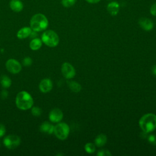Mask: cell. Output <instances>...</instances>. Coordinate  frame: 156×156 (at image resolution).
<instances>
[{
    "label": "cell",
    "instance_id": "3",
    "mask_svg": "<svg viewBox=\"0 0 156 156\" xmlns=\"http://www.w3.org/2000/svg\"><path fill=\"white\" fill-rule=\"evenodd\" d=\"M139 125L144 133H150L156 128V115L147 113L143 115L139 121Z\"/></svg>",
    "mask_w": 156,
    "mask_h": 156
},
{
    "label": "cell",
    "instance_id": "16",
    "mask_svg": "<svg viewBox=\"0 0 156 156\" xmlns=\"http://www.w3.org/2000/svg\"><path fill=\"white\" fill-rule=\"evenodd\" d=\"M42 43L43 42L41 39L35 38L30 41L29 43V47L33 51H37L40 49L42 46Z\"/></svg>",
    "mask_w": 156,
    "mask_h": 156
},
{
    "label": "cell",
    "instance_id": "25",
    "mask_svg": "<svg viewBox=\"0 0 156 156\" xmlns=\"http://www.w3.org/2000/svg\"><path fill=\"white\" fill-rule=\"evenodd\" d=\"M148 141L151 144L153 145H156V135H149L148 137Z\"/></svg>",
    "mask_w": 156,
    "mask_h": 156
},
{
    "label": "cell",
    "instance_id": "13",
    "mask_svg": "<svg viewBox=\"0 0 156 156\" xmlns=\"http://www.w3.org/2000/svg\"><path fill=\"white\" fill-rule=\"evenodd\" d=\"M108 12L112 16L116 15L119 10V5L116 1H112L108 4L107 6Z\"/></svg>",
    "mask_w": 156,
    "mask_h": 156
},
{
    "label": "cell",
    "instance_id": "6",
    "mask_svg": "<svg viewBox=\"0 0 156 156\" xmlns=\"http://www.w3.org/2000/svg\"><path fill=\"white\" fill-rule=\"evenodd\" d=\"M3 143L7 149H13L20 144L21 138L16 135H9L4 138Z\"/></svg>",
    "mask_w": 156,
    "mask_h": 156
},
{
    "label": "cell",
    "instance_id": "30",
    "mask_svg": "<svg viewBox=\"0 0 156 156\" xmlns=\"http://www.w3.org/2000/svg\"><path fill=\"white\" fill-rule=\"evenodd\" d=\"M152 73L156 76V65H154L152 68Z\"/></svg>",
    "mask_w": 156,
    "mask_h": 156
},
{
    "label": "cell",
    "instance_id": "1",
    "mask_svg": "<svg viewBox=\"0 0 156 156\" xmlns=\"http://www.w3.org/2000/svg\"><path fill=\"white\" fill-rule=\"evenodd\" d=\"M16 107L22 110H27L34 105V99L32 96L26 91L19 92L15 99Z\"/></svg>",
    "mask_w": 156,
    "mask_h": 156
},
{
    "label": "cell",
    "instance_id": "14",
    "mask_svg": "<svg viewBox=\"0 0 156 156\" xmlns=\"http://www.w3.org/2000/svg\"><path fill=\"white\" fill-rule=\"evenodd\" d=\"M54 126L48 121L43 122L40 126V130L44 133L52 134L54 133Z\"/></svg>",
    "mask_w": 156,
    "mask_h": 156
},
{
    "label": "cell",
    "instance_id": "29",
    "mask_svg": "<svg viewBox=\"0 0 156 156\" xmlns=\"http://www.w3.org/2000/svg\"><path fill=\"white\" fill-rule=\"evenodd\" d=\"M85 1L90 4H96L99 2L101 0H85Z\"/></svg>",
    "mask_w": 156,
    "mask_h": 156
},
{
    "label": "cell",
    "instance_id": "2",
    "mask_svg": "<svg viewBox=\"0 0 156 156\" xmlns=\"http://www.w3.org/2000/svg\"><path fill=\"white\" fill-rule=\"evenodd\" d=\"M49 24L46 16L42 13H37L33 15L30 21V27L34 32H38L44 30Z\"/></svg>",
    "mask_w": 156,
    "mask_h": 156
},
{
    "label": "cell",
    "instance_id": "26",
    "mask_svg": "<svg viewBox=\"0 0 156 156\" xmlns=\"http://www.w3.org/2000/svg\"><path fill=\"white\" fill-rule=\"evenodd\" d=\"M150 13L153 16H156V2L153 4L150 8Z\"/></svg>",
    "mask_w": 156,
    "mask_h": 156
},
{
    "label": "cell",
    "instance_id": "18",
    "mask_svg": "<svg viewBox=\"0 0 156 156\" xmlns=\"http://www.w3.org/2000/svg\"><path fill=\"white\" fill-rule=\"evenodd\" d=\"M0 83L1 85H2V87L4 88H9L11 86L12 84V80L11 79L9 78V77H8L6 75H3L1 76V79H0Z\"/></svg>",
    "mask_w": 156,
    "mask_h": 156
},
{
    "label": "cell",
    "instance_id": "22",
    "mask_svg": "<svg viewBox=\"0 0 156 156\" xmlns=\"http://www.w3.org/2000/svg\"><path fill=\"white\" fill-rule=\"evenodd\" d=\"M76 0H62L61 3L65 7L69 8L75 4Z\"/></svg>",
    "mask_w": 156,
    "mask_h": 156
},
{
    "label": "cell",
    "instance_id": "10",
    "mask_svg": "<svg viewBox=\"0 0 156 156\" xmlns=\"http://www.w3.org/2000/svg\"><path fill=\"white\" fill-rule=\"evenodd\" d=\"M52 82L50 79L48 78L42 79L39 83V89L42 93H44L49 92L52 89Z\"/></svg>",
    "mask_w": 156,
    "mask_h": 156
},
{
    "label": "cell",
    "instance_id": "23",
    "mask_svg": "<svg viewBox=\"0 0 156 156\" xmlns=\"http://www.w3.org/2000/svg\"><path fill=\"white\" fill-rule=\"evenodd\" d=\"M23 63L24 66H30L32 63V60L30 57H26L23 58Z\"/></svg>",
    "mask_w": 156,
    "mask_h": 156
},
{
    "label": "cell",
    "instance_id": "17",
    "mask_svg": "<svg viewBox=\"0 0 156 156\" xmlns=\"http://www.w3.org/2000/svg\"><path fill=\"white\" fill-rule=\"evenodd\" d=\"M107 136L104 134H99L98 135L95 140H94V143L96 146L98 147H101L103 146L107 142Z\"/></svg>",
    "mask_w": 156,
    "mask_h": 156
},
{
    "label": "cell",
    "instance_id": "5",
    "mask_svg": "<svg viewBox=\"0 0 156 156\" xmlns=\"http://www.w3.org/2000/svg\"><path fill=\"white\" fill-rule=\"evenodd\" d=\"M54 133L59 140H64L68 136L69 127L65 122H58V124L54 126Z\"/></svg>",
    "mask_w": 156,
    "mask_h": 156
},
{
    "label": "cell",
    "instance_id": "12",
    "mask_svg": "<svg viewBox=\"0 0 156 156\" xmlns=\"http://www.w3.org/2000/svg\"><path fill=\"white\" fill-rule=\"evenodd\" d=\"M32 32V30L30 27H23L21 28L16 34V36L19 39H24L30 35Z\"/></svg>",
    "mask_w": 156,
    "mask_h": 156
},
{
    "label": "cell",
    "instance_id": "19",
    "mask_svg": "<svg viewBox=\"0 0 156 156\" xmlns=\"http://www.w3.org/2000/svg\"><path fill=\"white\" fill-rule=\"evenodd\" d=\"M69 88L74 93H78L81 90V85L75 81H70L68 82Z\"/></svg>",
    "mask_w": 156,
    "mask_h": 156
},
{
    "label": "cell",
    "instance_id": "21",
    "mask_svg": "<svg viewBox=\"0 0 156 156\" xmlns=\"http://www.w3.org/2000/svg\"><path fill=\"white\" fill-rule=\"evenodd\" d=\"M31 108H32L31 109V113H32L33 116L38 117V116H40L41 115L42 110L39 107L33 106Z\"/></svg>",
    "mask_w": 156,
    "mask_h": 156
},
{
    "label": "cell",
    "instance_id": "11",
    "mask_svg": "<svg viewBox=\"0 0 156 156\" xmlns=\"http://www.w3.org/2000/svg\"><path fill=\"white\" fill-rule=\"evenodd\" d=\"M138 24L143 29L146 31L151 30L154 27V23L152 21L146 17L140 18L138 20Z\"/></svg>",
    "mask_w": 156,
    "mask_h": 156
},
{
    "label": "cell",
    "instance_id": "7",
    "mask_svg": "<svg viewBox=\"0 0 156 156\" xmlns=\"http://www.w3.org/2000/svg\"><path fill=\"white\" fill-rule=\"evenodd\" d=\"M5 67L7 71L12 74H18L22 69L21 63L13 58H10L6 62Z\"/></svg>",
    "mask_w": 156,
    "mask_h": 156
},
{
    "label": "cell",
    "instance_id": "8",
    "mask_svg": "<svg viewBox=\"0 0 156 156\" xmlns=\"http://www.w3.org/2000/svg\"><path fill=\"white\" fill-rule=\"evenodd\" d=\"M61 71L64 76L67 79H70L76 75V71L74 68L68 62H65L62 64Z\"/></svg>",
    "mask_w": 156,
    "mask_h": 156
},
{
    "label": "cell",
    "instance_id": "9",
    "mask_svg": "<svg viewBox=\"0 0 156 156\" xmlns=\"http://www.w3.org/2000/svg\"><path fill=\"white\" fill-rule=\"evenodd\" d=\"M63 114L62 111L57 108L52 109L49 114V119L50 121L54 123H58L63 119Z\"/></svg>",
    "mask_w": 156,
    "mask_h": 156
},
{
    "label": "cell",
    "instance_id": "20",
    "mask_svg": "<svg viewBox=\"0 0 156 156\" xmlns=\"http://www.w3.org/2000/svg\"><path fill=\"white\" fill-rule=\"evenodd\" d=\"M85 150L88 154H93L96 150L95 145L91 143H88L85 146Z\"/></svg>",
    "mask_w": 156,
    "mask_h": 156
},
{
    "label": "cell",
    "instance_id": "4",
    "mask_svg": "<svg viewBox=\"0 0 156 156\" xmlns=\"http://www.w3.org/2000/svg\"><path fill=\"white\" fill-rule=\"evenodd\" d=\"M41 41L49 47H55L59 43V37L56 32L52 30L44 31L41 35Z\"/></svg>",
    "mask_w": 156,
    "mask_h": 156
},
{
    "label": "cell",
    "instance_id": "27",
    "mask_svg": "<svg viewBox=\"0 0 156 156\" xmlns=\"http://www.w3.org/2000/svg\"><path fill=\"white\" fill-rule=\"evenodd\" d=\"M5 133V127L4 124H0V138L3 136Z\"/></svg>",
    "mask_w": 156,
    "mask_h": 156
},
{
    "label": "cell",
    "instance_id": "24",
    "mask_svg": "<svg viewBox=\"0 0 156 156\" xmlns=\"http://www.w3.org/2000/svg\"><path fill=\"white\" fill-rule=\"evenodd\" d=\"M111 155V153L107 150H101L97 154L98 156H110Z\"/></svg>",
    "mask_w": 156,
    "mask_h": 156
},
{
    "label": "cell",
    "instance_id": "31",
    "mask_svg": "<svg viewBox=\"0 0 156 156\" xmlns=\"http://www.w3.org/2000/svg\"><path fill=\"white\" fill-rule=\"evenodd\" d=\"M0 146H1V143H0Z\"/></svg>",
    "mask_w": 156,
    "mask_h": 156
},
{
    "label": "cell",
    "instance_id": "15",
    "mask_svg": "<svg viewBox=\"0 0 156 156\" xmlns=\"http://www.w3.org/2000/svg\"><path fill=\"white\" fill-rule=\"evenodd\" d=\"M10 8L15 12H20L23 9V4L20 0H11L9 3Z\"/></svg>",
    "mask_w": 156,
    "mask_h": 156
},
{
    "label": "cell",
    "instance_id": "28",
    "mask_svg": "<svg viewBox=\"0 0 156 156\" xmlns=\"http://www.w3.org/2000/svg\"><path fill=\"white\" fill-rule=\"evenodd\" d=\"M1 96L2 97V99H5L7 98L8 96V92L6 90H3L2 91H1Z\"/></svg>",
    "mask_w": 156,
    "mask_h": 156
}]
</instances>
